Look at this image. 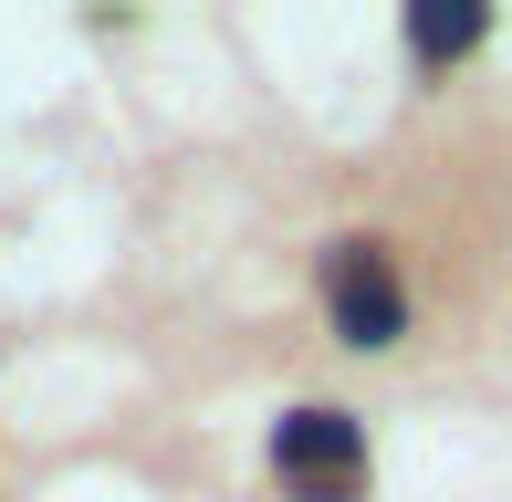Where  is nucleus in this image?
Masks as SVG:
<instances>
[{
	"mask_svg": "<svg viewBox=\"0 0 512 502\" xmlns=\"http://www.w3.org/2000/svg\"><path fill=\"white\" fill-rule=\"evenodd\" d=\"M272 471H283L304 502H356V482H366V429L345 419V408H293V419L272 429Z\"/></svg>",
	"mask_w": 512,
	"mask_h": 502,
	"instance_id": "1",
	"label": "nucleus"
},
{
	"mask_svg": "<svg viewBox=\"0 0 512 502\" xmlns=\"http://www.w3.org/2000/svg\"><path fill=\"white\" fill-rule=\"evenodd\" d=\"M324 304H335V335H345V346H398V335H408V293H398V272H387L366 241H335V251H324Z\"/></svg>",
	"mask_w": 512,
	"mask_h": 502,
	"instance_id": "2",
	"label": "nucleus"
},
{
	"mask_svg": "<svg viewBox=\"0 0 512 502\" xmlns=\"http://www.w3.org/2000/svg\"><path fill=\"white\" fill-rule=\"evenodd\" d=\"M408 42H418V63H450V53L481 42V11H471V0H418V11H408Z\"/></svg>",
	"mask_w": 512,
	"mask_h": 502,
	"instance_id": "3",
	"label": "nucleus"
}]
</instances>
